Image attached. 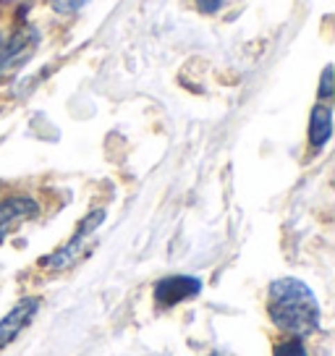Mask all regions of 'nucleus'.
I'll list each match as a JSON object with an SVG mask.
<instances>
[{"mask_svg": "<svg viewBox=\"0 0 335 356\" xmlns=\"http://www.w3.org/2000/svg\"><path fill=\"white\" fill-rule=\"evenodd\" d=\"M194 3H197V8H199L202 13H218L223 8L225 0H194Z\"/></svg>", "mask_w": 335, "mask_h": 356, "instance_id": "9b49d317", "label": "nucleus"}, {"mask_svg": "<svg viewBox=\"0 0 335 356\" xmlns=\"http://www.w3.org/2000/svg\"><path fill=\"white\" fill-rule=\"evenodd\" d=\"M320 97L330 100L333 97V66H327L322 71V81H320Z\"/></svg>", "mask_w": 335, "mask_h": 356, "instance_id": "9d476101", "label": "nucleus"}, {"mask_svg": "<svg viewBox=\"0 0 335 356\" xmlns=\"http://www.w3.org/2000/svg\"><path fill=\"white\" fill-rule=\"evenodd\" d=\"M268 314L293 338H307L320 330V301L299 278H278L270 283Z\"/></svg>", "mask_w": 335, "mask_h": 356, "instance_id": "f257e3e1", "label": "nucleus"}, {"mask_svg": "<svg viewBox=\"0 0 335 356\" xmlns=\"http://www.w3.org/2000/svg\"><path fill=\"white\" fill-rule=\"evenodd\" d=\"M272 356H307V351H304V346L299 338H293V341H286V343H280L278 348H275V354Z\"/></svg>", "mask_w": 335, "mask_h": 356, "instance_id": "1a4fd4ad", "label": "nucleus"}, {"mask_svg": "<svg viewBox=\"0 0 335 356\" xmlns=\"http://www.w3.org/2000/svg\"><path fill=\"white\" fill-rule=\"evenodd\" d=\"M333 134V111L327 105H314L312 118H309V145L312 149H322L330 142Z\"/></svg>", "mask_w": 335, "mask_h": 356, "instance_id": "0eeeda50", "label": "nucleus"}, {"mask_svg": "<svg viewBox=\"0 0 335 356\" xmlns=\"http://www.w3.org/2000/svg\"><path fill=\"white\" fill-rule=\"evenodd\" d=\"M40 212V204L32 197H8L0 202V238L11 231L16 222L32 220Z\"/></svg>", "mask_w": 335, "mask_h": 356, "instance_id": "423d86ee", "label": "nucleus"}, {"mask_svg": "<svg viewBox=\"0 0 335 356\" xmlns=\"http://www.w3.org/2000/svg\"><path fill=\"white\" fill-rule=\"evenodd\" d=\"M87 3H90V0H50L53 11H58V13H76V11H81Z\"/></svg>", "mask_w": 335, "mask_h": 356, "instance_id": "6e6552de", "label": "nucleus"}, {"mask_svg": "<svg viewBox=\"0 0 335 356\" xmlns=\"http://www.w3.org/2000/svg\"><path fill=\"white\" fill-rule=\"evenodd\" d=\"M40 307H42V301L37 299V296H29V299L19 301V304L0 320V348H6L8 343H13V341L22 335V330L29 327V323L37 317Z\"/></svg>", "mask_w": 335, "mask_h": 356, "instance_id": "20e7f679", "label": "nucleus"}, {"mask_svg": "<svg viewBox=\"0 0 335 356\" xmlns=\"http://www.w3.org/2000/svg\"><path fill=\"white\" fill-rule=\"evenodd\" d=\"M37 42H40V32L29 24L13 32H0V71L13 68L19 60L29 58Z\"/></svg>", "mask_w": 335, "mask_h": 356, "instance_id": "7ed1b4c3", "label": "nucleus"}, {"mask_svg": "<svg viewBox=\"0 0 335 356\" xmlns=\"http://www.w3.org/2000/svg\"><path fill=\"white\" fill-rule=\"evenodd\" d=\"M102 220H105V210H92L84 220L79 222L76 234L68 238V244L60 246L58 252H53L50 257H45V259H42V267H47V270H63V267L71 265V262L81 254L84 241H87V238H90V236L102 225Z\"/></svg>", "mask_w": 335, "mask_h": 356, "instance_id": "f03ea898", "label": "nucleus"}, {"mask_svg": "<svg viewBox=\"0 0 335 356\" xmlns=\"http://www.w3.org/2000/svg\"><path fill=\"white\" fill-rule=\"evenodd\" d=\"M202 283L191 275H170V278H163L155 286V301L157 307H176L181 301H189L194 296H199Z\"/></svg>", "mask_w": 335, "mask_h": 356, "instance_id": "39448f33", "label": "nucleus"}]
</instances>
